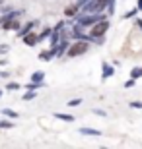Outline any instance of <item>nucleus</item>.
Masks as SVG:
<instances>
[{
  "label": "nucleus",
  "instance_id": "obj_1",
  "mask_svg": "<svg viewBox=\"0 0 142 149\" xmlns=\"http://www.w3.org/2000/svg\"><path fill=\"white\" fill-rule=\"evenodd\" d=\"M101 19H105L103 14H97V12H93V14H86V12H84L82 16H78L76 23H80V25H84V27H92L93 23L101 22Z\"/></svg>",
  "mask_w": 142,
  "mask_h": 149
},
{
  "label": "nucleus",
  "instance_id": "obj_7",
  "mask_svg": "<svg viewBox=\"0 0 142 149\" xmlns=\"http://www.w3.org/2000/svg\"><path fill=\"white\" fill-rule=\"evenodd\" d=\"M103 79H107V77H111L115 74V70H113V66H109V64H107V62H103Z\"/></svg>",
  "mask_w": 142,
  "mask_h": 149
},
{
  "label": "nucleus",
  "instance_id": "obj_8",
  "mask_svg": "<svg viewBox=\"0 0 142 149\" xmlns=\"http://www.w3.org/2000/svg\"><path fill=\"white\" fill-rule=\"evenodd\" d=\"M80 134H84V136H101V132L99 130H93V128H80Z\"/></svg>",
  "mask_w": 142,
  "mask_h": 149
},
{
  "label": "nucleus",
  "instance_id": "obj_3",
  "mask_svg": "<svg viewBox=\"0 0 142 149\" xmlns=\"http://www.w3.org/2000/svg\"><path fill=\"white\" fill-rule=\"evenodd\" d=\"M109 4V0H88L86 4L82 6V12L86 14H93V12H101L105 6Z\"/></svg>",
  "mask_w": 142,
  "mask_h": 149
},
{
  "label": "nucleus",
  "instance_id": "obj_10",
  "mask_svg": "<svg viewBox=\"0 0 142 149\" xmlns=\"http://www.w3.org/2000/svg\"><path fill=\"white\" fill-rule=\"evenodd\" d=\"M53 56H55V49H51V50H43V52L39 54V58H41V60H51Z\"/></svg>",
  "mask_w": 142,
  "mask_h": 149
},
{
  "label": "nucleus",
  "instance_id": "obj_16",
  "mask_svg": "<svg viewBox=\"0 0 142 149\" xmlns=\"http://www.w3.org/2000/svg\"><path fill=\"white\" fill-rule=\"evenodd\" d=\"M39 87H43V81H41V83H39V81H31V83L28 85L29 91H35V89H39Z\"/></svg>",
  "mask_w": 142,
  "mask_h": 149
},
{
  "label": "nucleus",
  "instance_id": "obj_14",
  "mask_svg": "<svg viewBox=\"0 0 142 149\" xmlns=\"http://www.w3.org/2000/svg\"><path fill=\"white\" fill-rule=\"evenodd\" d=\"M51 33H53V29H51V27H45L43 31L39 33V41H43V39H47V37H49Z\"/></svg>",
  "mask_w": 142,
  "mask_h": 149
},
{
  "label": "nucleus",
  "instance_id": "obj_4",
  "mask_svg": "<svg viewBox=\"0 0 142 149\" xmlns=\"http://www.w3.org/2000/svg\"><path fill=\"white\" fill-rule=\"evenodd\" d=\"M88 50V41H82V39H78L74 45H70L68 47V50H66V54L70 56V58H74V56H80V54H84Z\"/></svg>",
  "mask_w": 142,
  "mask_h": 149
},
{
  "label": "nucleus",
  "instance_id": "obj_2",
  "mask_svg": "<svg viewBox=\"0 0 142 149\" xmlns=\"http://www.w3.org/2000/svg\"><path fill=\"white\" fill-rule=\"evenodd\" d=\"M107 29H109V22H107V19H101V22H97V23L92 25V29H90V37H92L93 41H99V39L107 33Z\"/></svg>",
  "mask_w": 142,
  "mask_h": 149
},
{
  "label": "nucleus",
  "instance_id": "obj_5",
  "mask_svg": "<svg viewBox=\"0 0 142 149\" xmlns=\"http://www.w3.org/2000/svg\"><path fill=\"white\" fill-rule=\"evenodd\" d=\"M37 41H39V35L31 33V31H29L28 35H23V43L28 45V47H35V45H37Z\"/></svg>",
  "mask_w": 142,
  "mask_h": 149
},
{
  "label": "nucleus",
  "instance_id": "obj_22",
  "mask_svg": "<svg viewBox=\"0 0 142 149\" xmlns=\"http://www.w3.org/2000/svg\"><path fill=\"white\" fill-rule=\"evenodd\" d=\"M136 12H138V8H134V10H131V12H126V14H125V17L129 19V17H132L134 14H136Z\"/></svg>",
  "mask_w": 142,
  "mask_h": 149
},
{
  "label": "nucleus",
  "instance_id": "obj_23",
  "mask_svg": "<svg viewBox=\"0 0 142 149\" xmlns=\"http://www.w3.org/2000/svg\"><path fill=\"white\" fill-rule=\"evenodd\" d=\"M80 103H82V99H74V101L68 103V107H76V105H80Z\"/></svg>",
  "mask_w": 142,
  "mask_h": 149
},
{
  "label": "nucleus",
  "instance_id": "obj_27",
  "mask_svg": "<svg viewBox=\"0 0 142 149\" xmlns=\"http://www.w3.org/2000/svg\"><path fill=\"white\" fill-rule=\"evenodd\" d=\"M0 97H2V91H0Z\"/></svg>",
  "mask_w": 142,
  "mask_h": 149
},
{
  "label": "nucleus",
  "instance_id": "obj_25",
  "mask_svg": "<svg viewBox=\"0 0 142 149\" xmlns=\"http://www.w3.org/2000/svg\"><path fill=\"white\" fill-rule=\"evenodd\" d=\"M136 25H138V27L142 29V19H136Z\"/></svg>",
  "mask_w": 142,
  "mask_h": 149
},
{
  "label": "nucleus",
  "instance_id": "obj_12",
  "mask_svg": "<svg viewBox=\"0 0 142 149\" xmlns=\"http://www.w3.org/2000/svg\"><path fill=\"white\" fill-rule=\"evenodd\" d=\"M43 79H45V74L43 72H33L31 74V81H39V83H41Z\"/></svg>",
  "mask_w": 142,
  "mask_h": 149
},
{
  "label": "nucleus",
  "instance_id": "obj_26",
  "mask_svg": "<svg viewBox=\"0 0 142 149\" xmlns=\"http://www.w3.org/2000/svg\"><path fill=\"white\" fill-rule=\"evenodd\" d=\"M138 10H142V0H138Z\"/></svg>",
  "mask_w": 142,
  "mask_h": 149
},
{
  "label": "nucleus",
  "instance_id": "obj_17",
  "mask_svg": "<svg viewBox=\"0 0 142 149\" xmlns=\"http://www.w3.org/2000/svg\"><path fill=\"white\" fill-rule=\"evenodd\" d=\"M2 112H4V114H6V116H10V118H18V112H14V111H10V109H4V111H2Z\"/></svg>",
  "mask_w": 142,
  "mask_h": 149
},
{
  "label": "nucleus",
  "instance_id": "obj_20",
  "mask_svg": "<svg viewBox=\"0 0 142 149\" xmlns=\"http://www.w3.org/2000/svg\"><path fill=\"white\" fill-rule=\"evenodd\" d=\"M129 107H132V109H142V103H140V101H132Z\"/></svg>",
  "mask_w": 142,
  "mask_h": 149
},
{
  "label": "nucleus",
  "instance_id": "obj_13",
  "mask_svg": "<svg viewBox=\"0 0 142 149\" xmlns=\"http://www.w3.org/2000/svg\"><path fill=\"white\" fill-rule=\"evenodd\" d=\"M131 77H134V79H138V77H142V66H138V68H132V72H131Z\"/></svg>",
  "mask_w": 142,
  "mask_h": 149
},
{
  "label": "nucleus",
  "instance_id": "obj_15",
  "mask_svg": "<svg viewBox=\"0 0 142 149\" xmlns=\"http://www.w3.org/2000/svg\"><path fill=\"white\" fill-rule=\"evenodd\" d=\"M0 128H2V130H8V128H14V122H10V120H0Z\"/></svg>",
  "mask_w": 142,
  "mask_h": 149
},
{
  "label": "nucleus",
  "instance_id": "obj_18",
  "mask_svg": "<svg viewBox=\"0 0 142 149\" xmlns=\"http://www.w3.org/2000/svg\"><path fill=\"white\" fill-rule=\"evenodd\" d=\"M12 89H20V83L10 81V83H8V91H12Z\"/></svg>",
  "mask_w": 142,
  "mask_h": 149
},
{
  "label": "nucleus",
  "instance_id": "obj_21",
  "mask_svg": "<svg viewBox=\"0 0 142 149\" xmlns=\"http://www.w3.org/2000/svg\"><path fill=\"white\" fill-rule=\"evenodd\" d=\"M31 99H35V93H33V91H31V93H25V95H23V101H31Z\"/></svg>",
  "mask_w": 142,
  "mask_h": 149
},
{
  "label": "nucleus",
  "instance_id": "obj_9",
  "mask_svg": "<svg viewBox=\"0 0 142 149\" xmlns=\"http://www.w3.org/2000/svg\"><path fill=\"white\" fill-rule=\"evenodd\" d=\"M78 10H80V6H78V4H74V6H68V8L64 10V14H66L68 17H74V16L78 14Z\"/></svg>",
  "mask_w": 142,
  "mask_h": 149
},
{
  "label": "nucleus",
  "instance_id": "obj_11",
  "mask_svg": "<svg viewBox=\"0 0 142 149\" xmlns=\"http://www.w3.org/2000/svg\"><path fill=\"white\" fill-rule=\"evenodd\" d=\"M55 116L59 120H64V122H74V116L72 114H64V112H55Z\"/></svg>",
  "mask_w": 142,
  "mask_h": 149
},
{
  "label": "nucleus",
  "instance_id": "obj_19",
  "mask_svg": "<svg viewBox=\"0 0 142 149\" xmlns=\"http://www.w3.org/2000/svg\"><path fill=\"white\" fill-rule=\"evenodd\" d=\"M134 81H136L134 77H131V79H126V81H125V87H126V89H129V87H132V85H134Z\"/></svg>",
  "mask_w": 142,
  "mask_h": 149
},
{
  "label": "nucleus",
  "instance_id": "obj_28",
  "mask_svg": "<svg viewBox=\"0 0 142 149\" xmlns=\"http://www.w3.org/2000/svg\"><path fill=\"white\" fill-rule=\"evenodd\" d=\"M0 22H2V19H0Z\"/></svg>",
  "mask_w": 142,
  "mask_h": 149
},
{
  "label": "nucleus",
  "instance_id": "obj_24",
  "mask_svg": "<svg viewBox=\"0 0 142 149\" xmlns=\"http://www.w3.org/2000/svg\"><path fill=\"white\" fill-rule=\"evenodd\" d=\"M4 52H8V45H2L0 47V54H4Z\"/></svg>",
  "mask_w": 142,
  "mask_h": 149
},
{
  "label": "nucleus",
  "instance_id": "obj_6",
  "mask_svg": "<svg viewBox=\"0 0 142 149\" xmlns=\"http://www.w3.org/2000/svg\"><path fill=\"white\" fill-rule=\"evenodd\" d=\"M35 25H37V22H29V23H25V25H23V27L20 29V31H18V35H20V37H23V35H28L29 31H31V29L35 27Z\"/></svg>",
  "mask_w": 142,
  "mask_h": 149
}]
</instances>
